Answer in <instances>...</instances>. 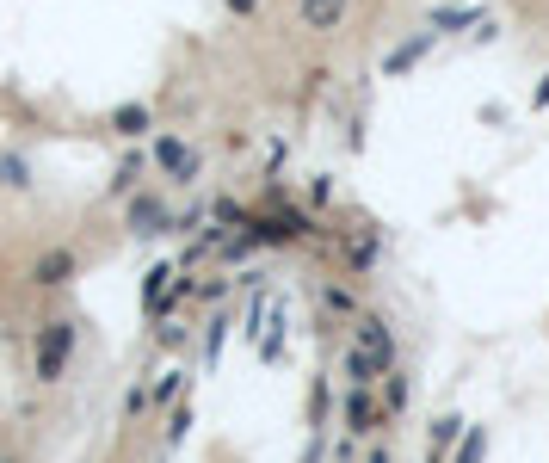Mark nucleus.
I'll return each mask as SVG.
<instances>
[{"label":"nucleus","mask_w":549,"mask_h":463,"mask_svg":"<svg viewBox=\"0 0 549 463\" xmlns=\"http://www.w3.org/2000/svg\"><path fill=\"white\" fill-rule=\"evenodd\" d=\"M223 7H229L235 19H253V13H260V0H223Z\"/></svg>","instance_id":"26"},{"label":"nucleus","mask_w":549,"mask_h":463,"mask_svg":"<svg viewBox=\"0 0 549 463\" xmlns=\"http://www.w3.org/2000/svg\"><path fill=\"white\" fill-rule=\"evenodd\" d=\"M167 278H173V266H155L149 278H142V303H149V315H167Z\"/></svg>","instance_id":"14"},{"label":"nucleus","mask_w":549,"mask_h":463,"mask_svg":"<svg viewBox=\"0 0 549 463\" xmlns=\"http://www.w3.org/2000/svg\"><path fill=\"white\" fill-rule=\"evenodd\" d=\"M352 340H358V346H371V352H377L383 365H401V359H395L401 346H395V322H389V315H377V309H364L358 322H352Z\"/></svg>","instance_id":"5"},{"label":"nucleus","mask_w":549,"mask_h":463,"mask_svg":"<svg viewBox=\"0 0 549 463\" xmlns=\"http://www.w3.org/2000/svg\"><path fill=\"white\" fill-rule=\"evenodd\" d=\"M179 389H186V371H161V383L149 389V402H161V408H167V402H179Z\"/></svg>","instance_id":"20"},{"label":"nucleus","mask_w":549,"mask_h":463,"mask_svg":"<svg viewBox=\"0 0 549 463\" xmlns=\"http://www.w3.org/2000/svg\"><path fill=\"white\" fill-rule=\"evenodd\" d=\"M124 223H130V235H167L173 229V210H167V198L161 192H130L124 198Z\"/></svg>","instance_id":"3"},{"label":"nucleus","mask_w":549,"mask_h":463,"mask_svg":"<svg viewBox=\"0 0 549 463\" xmlns=\"http://www.w3.org/2000/svg\"><path fill=\"white\" fill-rule=\"evenodd\" d=\"M142 167H149V161H142V155H124V161H118V180H112V192H118V198H130V192H136V180H142Z\"/></svg>","instance_id":"19"},{"label":"nucleus","mask_w":549,"mask_h":463,"mask_svg":"<svg viewBox=\"0 0 549 463\" xmlns=\"http://www.w3.org/2000/svg\"><path fill=\"white\" fill-rule=\"evenodd\" d=\"M161 346H167V352H179V346H186V328H173V322H167V328H161Z\"/></svg>","instance_id":"25"},{"label":"nucleus","mask_w":549,"mask_h":463,"mask_svg":"<svg viewBox=\"0 0 549 463\" xmlns=\"http://www.w3.org/2000/svg\"><path fill=\"white\" fill-rule=\"evenodd\" d=\"M346 13H352V0H297V25L315 31V38H334Z\"/></svg>","instance_id":"6"},{"label":"nucleus","mask_w":549,"mask_h":463,"mask_svg":"<svg viewBox=\"0 0 549 463\" xmlns=\"http://www.w3.org/2000/svg\"><path fill=\"white\" fill-rule=\"evenodd\" d=\"M68 352H75V322H44L38 328V383H56Z\"/></svg>","instance_id":"2"},{"label":"nucleus","mask_w":549,"mask_h":463,"mask_svg":"<svg viewBox=\"0 0 549 463\" xmlns=\"http://www.w3.org/2000/svg\"><path fill=\"white\" fill-rule=\"evenodd\" d=\"M309 420H315V426H327V383H315V389H309Z\"/></svg>","instance_id":"22"},{"label":"nucleus","mask_w":549,"mask_h":463,"mask_svg":"<svg viewBox=\"0 0 549 463\" xmlns=\"http://www.w3.org/2000/svg\"><path fill=\"white\" fill-rule=\"evenodd\" d=\"M463 25H482V13L475 7H438L432 13V31H463Z\"/></svg>","instance_id":"17"},{"label":"nucleus","mask_w":549,"mask_h":463,"mask_svg":"<svg viewBox=\"0 0 549 463\" xmlns=\"http://www.w3.org/2000/svg\"><path fill=\"white\" fill-rule=\"evenodd\" d=\"M346 266H352V272H371V266H377V235H371V229H358V235H352Z\"/></svg>","instance_id":"15"},{"label":"nucleus","mask_w":549,"mask_h":463,"mask_svg":"<svg viewBox=\"0 0 549 463\" xmlns=\"http://www.w3.org/2000/svg\"><path fill=\"white\" fill-rule=\"evenodd\" d=\"M223 340H229V322L216 315V322L204 328V365H216V352H223Z\"/></svg>","instance_id":"21"},{"label":"nucleus","mask_w":549,"mask_h":463,"mask_svg":"<svg viewBox=\"0 0 549 463\" xmlns=\"http://www.w3.org/2000/svg\"><path fill=\"white\" fill-rule=\"evenodd\" d=\"M68 278H75V254H68V247H50V254H38V266H31V284H44V291H56Z\"/></svg>","instance_id":"11"},{"label":"nucleus","mask_w":549,"mask_h":463,"mask_svg":"<svg viewBox=\"0 0 549 463\" xmlns=\"http://www.w3.org/2000/svg\"><path fill=\"white\" fill-rule=\"evenodd\" d=\"M0 186H7V192H25V186H31L25 155H0Z\"/></svg>","instance_id":"18"},{"label":"nucleus","mask_w":549,"mask_h":463,"mask_svg":"<svg viewBox=\"0 0 549 463\" xmlns=\"http://www.w3.org/2000/svg\"><path fill=\"white\" fill-rule=\"evenodd\" d=\"M186 426H192V408H173V420H167V445L186 439Z\"/></svg>","instance_id":"23"},{"label":"nucleus","mask_w":549,"mask_h":463,"mask_svg":"<svg viewBox=\"0 0 549 463\" xmlns=\"http://www.w3.org/2000/svg\"><path fill=\"white\" fill-rule=\"evenodd\" d=\"M112 130L136 142V136H149V130H155V112H149V105H142V99H124L118 112H112Z\"/></svg>","instance_id":"13"},{"label":"nucleus","mask_w":549,"mask_h":463,"mask_svg":"<svg viewBox=\"0 0 549 463\" xmlns=\"http://www.w3.org/2000/svg\"><path fill=\"white\" fill-rule=\"evenodd\" d=\"M377 396H383V414H389V426L408 414V402H414V377L401 371V365H389L383 371V383H377Z\"/></svg>","instance_id":"7"},{"label":"nucleus","mask_w":549,"mask_h":463,"mask_svg":"<svg viewBox=\"0 0 549 463\" xmlns=\"http://www.w3.org/2000/svg\"><path fill=\"white\" fill-rule=\"evenodd\" d=\"M364 463H395V451H389V439H377L371 451H364Z\"/></svg>","instance_id":"27"},{"label":"nucleus","mask_w":549,"mask_h":463,"mask_svg":"<svg viewBox=\"0 0 549 463\" xmlns=\"http://www.w3.org/2000/svg\"><path fill=\"white\" fill-rule=\"evenodd\" d=\"M155 167L167 173V180H186V186L204 173V161H198V149L186 136H155Z\"/></svg>","instance_id":"4"},{"label":"nucleus","mask_w":549,"mask_h":463,"mask_svg":"<svg viewBox=\"0 0 549 463\" xmlns=\"http://www.w3.org/2000/svg\"><path fill=\"white\" fill-rule=\"evenodd\" d=\"M488 457V426H463V439H457V457L451 463H482Z\"/></svg>","instance_id":"16"},{"label":"nucleus","mask_w":549,"mask_h":463,"mask_svg":"<svg viewBox=\"0 0 549 463\" xmlns=\"http://www.w3.org/2000/svg\"><path fill=\"white\" fill-rule=\"evenodd\" d=\"M340 371H346V383H364V389H377L389 365L377 359L371 346H358V340H352V346H346V359H340Z\"/></svg>","instance_id":"8"},{"label":"nucleus","mask_w":549,"mask_h":463,"mask_svg":"<svg viewBox=\"0 0 549 463\" xmlns=\"http://www.w3.org/2000/svg\"><path fill=\"white\" fill-rule=\"evenodd\" d=\"M463 414H438L432 426H426V463H445V451H457V439H463Z\"/></svg>","instance_id":"9"},{"label":"nucleus","mask_w":549,"mask_h":463,"mask_svg":"<svg viewBox=\"0 0 549 463\" xmlns=\"http://www.w3.org/2000/svg\"><path fill=\"white\" fill-rule=\"evenodd\" d=\"M321 309L334 315V322H358V315H364L358 291H352V284H340V278H327V284H321Z\"/></svg>","instance_id":"12"},{"label":"nucleus","mask_w":549,"mask_h":463,"mask_svg":"<svg viewBox=\"0 0 549 463\" xmlns=\"http://www.w3.org/2000/svg\"><path fill=\"white\" fill-rule=\"evenodd\" d=\"M198 297H204V303H223V297H229V284H223V278H210V284H198Z\"/></svg>","instance_id":"24"},{"label":"nucleus","mask_w":549,"mask_h":463,"mask_svg":"<svg viewBox=\"0 0 549 463\" xmlns=\"http://www.w3.org/2000/svg\"><path fill=\"white\" fill-rule=\"evenodd\" d=\"M340 426H346L352 439H377L383 426H389L383 396H377V389H364V383H346V396H340Z\"/></svg>","instance_id":"1"},{"label":"nucleus","mask_w":549,"mask_h":463,"mask_svg":"<svg viewBox=\"0 0 549 463\" xmlns=\"http://www.w3.org/2000/svg\"><path fill=\"white\" fill-rule=\"evenodd\" d=\"M432 44H438V31H414V38H408V44H395V50L383 56V75L395 81V75H408V68H420V56H426Z\"/></svg>","instance_id":"10"},{"label":"nucleus","mask_w":549,"mask_h":463,"mask_svg":"<svg viewBox=\"0 0 549 463\" xmlns=\"http://www.w3.org/2000/svg\"><path fill=\"white\" fill-rule=\"evenodd\" d=\"M531 105H537V112H549V75H543V81L531 87Z\"/></svg>","instance_id":"28"}]
</instances>
